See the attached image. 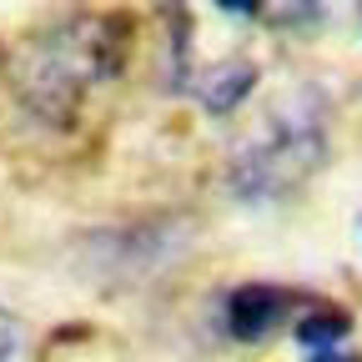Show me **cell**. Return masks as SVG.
<instances>
[{"instance_id":"52a82bcc","label":"cell","mask_w":362,"mask_h":362,"mask_svg":"<svg viewBox=\"0 0 362 362\" xmlns=\"http://www.w3.org/2000/svg\"><path fill=\"white\" fill-rule=\"evenodd\" d=\"M221 11H232V16H257L262 11V0H216Z\"/></svg>"},{"instance_id":"6da1fadb","label":"cell","mask_w":362,"mask_h":362,"mask_svg":"<svg viewBox=\"0 0 362 362\" xmlns=\"http://www.w3.org/2000/svg\"><path fill=\"white\" fill-rule=\"evenodd\" d=\"M327 156V101L317 90L277 101L267 121L226 161V192L247 206L282 202L322 166Z\"/></svg>"},{"instance_id":"5b68a950","label":"cell","mask_w":362,"mask_h":362,"mask_svg":"<svg viewBox=\"0 0 362 362\" xmlns=\"http://www.w3.org/2000/svg\"><path fill=\"white\" fill-rule=\"evenodd\" d=\"M192 90V96L206 106V111H232L247 90L257 86V66L237 61V66H211V71H192L187 81H181Z\"/></svg>"},{"instance_id":"7a4b0ae2","label":"cell","mask_w":362,"mask_h":362,"mask_svg":"<svg viewBox=\"0 0 362 362\" xmlns=\"http://www.w3.org/2000/svg\"><path fill=\"white\" fill-rule=\"evenodd\" d=\"M121 56L126 25L116 16H76L30 45L21 66V96L40 121L66 126L90 90L121 71Z\"/></svg>"},{"instance_id":"277c9868","label":"cell","mask_w":362,"mask_h":362,"mask_svg":"<svg viewBox=\"0 0 362 362\" xmlns=\"http://www.w3.org/2000/svg\"><path fill=\"white\" fill-rule=\"evenodd\" d=\"M292 332H297V342L307 347L312 362H357V352L347 347L352 317L337 312V307H327V302H307V307L297 312Z\"/></svg>"},{"instance_id":"3957f363","label":"cell","mask_w":362,"mask_h":362,"mask_svg":"<svg viewBox=\"0 0 362 362\" xmlns=\"http://www.w3.org/2000/svg\"><path fill=\"white\" fill-rule=\"evenodd\" d=\"M312 297L292 292V287H277V282H242L232 297H226L221 317H226V332L242 337V342H262L272 337L282 322H297V312L307 307Z\"/></svg>"},{"instance_id":"8992f818","label":"cell","mask_w":362,"mask_h":362,"mask_svg":"<svg viewBox=\"0 0 362 362\" xmlns=\"http://www.w3.org/2000/svg\"><path fill=\"white\" fill-rule=\"evenodd\" d=\"M16 352H21V322L0 307V362H16Z\"/></svg>"}]
</instances>
